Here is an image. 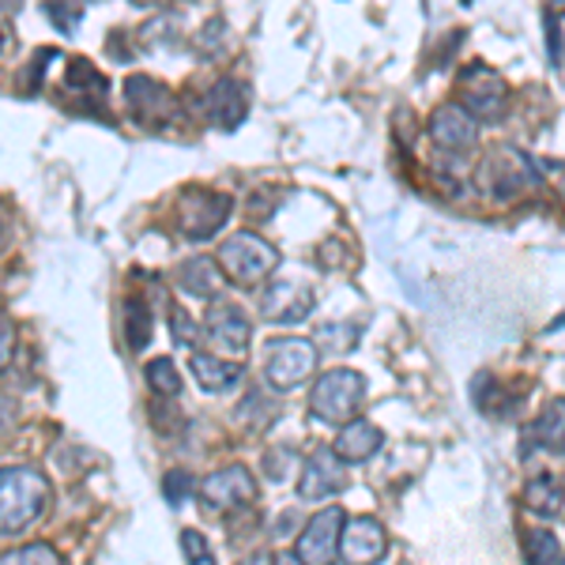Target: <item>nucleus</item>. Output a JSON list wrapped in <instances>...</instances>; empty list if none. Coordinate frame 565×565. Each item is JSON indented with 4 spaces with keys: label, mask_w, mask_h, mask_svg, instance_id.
<instances>
[{
    "label": "nucleus",
    "mask_w": 565,
    "mask_h": 565,
    "mask_svg": "<svg viewBox=\"0 0 565 565\" xmlns=\"http://www.w3.org/2000/svg\"><path fill=\"white\" fill-rule=\"evenodd\" d=\"M204 321H207L204 324L207 340H212V348L223 354V359H238V354H245V348H249V335H253V324L238 306L215 302L212 309H207Z\"/></svg>",
    "instance_id": "nucleus-10"
},
{
    "label": "nucleus",
    "mask_w": 565,
    "mask_h": 565,
    "mask_svg": "<svg viewBox=\"0 0 565 565\" xmlns=\"http://www.w3.org/2000/svg\"><path fill=\"white\" fill-rule=\"evenodd\" d=\"M463 106L471 109V117H482V121H498L505 114V87H501L494 72L471 68L463 76Z\"/></svg>",
    "instance_id": "nucleus-16"
},
{
    "label": "nucleus",
    "mask_w": 565,
    "mask_h": 565,
    "mask_svg": "<svg viewBox=\"0 0 565 565\" xmlns=\"http://www.w3.org/2000/svg\"><path fill=\"white\" fill-rule=\"evenodd\" d=\"M178 287L185 290V295L207 298V302H212V298L223 295L226 276H223V268H218V260H212V257H189L178 268Z\"/></svg>",
    "instance_id": "nucleus-18"
},
{
    "label": "nucleus",
    "mask_w": 565,
    "mask_h": 565,
    "mask_svg": "<svg viewBox=\"0 0 565 565\" xmlns=\"http://www.w3.org/2000/svg\"><path fill=\"white\" fill-rule=\"evenodd\" d=\"M174 340H178V343H185V348H193V343H196L193 317L181 313V309H174Z\"/></svg>",
    "instance_id": "nucleus-31"
},
{
    "label": "nucleus",
    "mask_w": 565,
    "mask_h": 565,
    "mask_svg": "<svg viewBox=\"0 0 565 565\" xmlns=\"http://www.w3.org/2000/svg\"><path fill=\"white\" fill-rule=\"evenodd\" d=\"M527 441L546 452H565V399H551L543 415L527 426Z\"/></svg>",
    "instance_id": "nucleus-20"
},
{
    "label": "nucleus",
    "mask_w": 565,
    "mask_h": 565,
    "mask_svg": "<svg viewBox=\"0 0 565 565\" xmlns=\"http://www.w3.org/2000/svg\"><path fill=\"white\" fill-rule=\"evenodd\" d=\"M125 103L143 129H167L178 117V98L162 79L151 76H129L125 79Z\"/></svg>",
    "instance_id": "nucleus-8"
},
{
    "label": "nucleus",
    "mask_w": 565,
    "mask_h": 565,
    "mask_svg": "<svg viewBox=\"0 0 565 565\" xmlns=\"http://www.w3.org/2000/svg\"><path fill=\"white\" fill-rule=\"evenodd\" d=\"M196 490H200V505H204V513H212V516L238 513V509L257 501V479H253L242 463L207 476Z\"/></svg>",
    "instance_id": "nucleus-5"
},
{
    "label": "nucleus",
    "mask_w": 565,
    "mask_h": 565,
    "mask_svg": "<svg viewBox=\"0 0 565 565\" xmlns=\"http://www.w3.org/2000/svg\"><path fill=\"white\" fill-rule=\"evenodd\" d=\"M189 370H193V377L200 381L204 392H231L245 377L238 359H223V354H204V351H196L189 359Z\"/></svg>",
    "instance_id": "nucleus-17"
},
{
    "label": "nucleus",
    "mask_w": 565,
    "mask_h": 565,
    "mask_svg": "<svg viewBox=\"0 0 565 565\" xmlns=\"http://www.w3.org/2000/svg\"><path fill=\"white\" fill-rule=\"evenodd\" d=\"M0 562H4V565H23V562H42V565H53V562H61V554L53 551L50 543H31V546H20V551L0 554Z\"/></svg>",
    "instance_id": "nucleus-26"
},
{
    "label": "nucleus",
    "mask_w": 565,
    "mask_h": 565,
    "mask_svg": "<svg viewBox=\"0 0 565 565\" xmlns=\"http://www.w3.org/2000/svg\"><path fill=\"white\" fill-rule=\"evenodd\" d=\"M125 340H129V351H143L151 343V309L140 298L125 302Z\"/></svg>",
    "instance_id": "nucleus-23"
},
{
    "label": "nucleus",
    "mask_w": 565,
    "mask_h": 565,
    "mask_svg": "<svg viewBox=\"0 0 565 565\" xmlns=\"http://www.w3.org/2000/svg\"><path fill=\"white\" fill-rule=\"evenodd\" d=\"M313 306H317L313 287H306L298 279H276L260 298V313L271 324H298L302 317L313 313Z\"/></svg>",
    "instance_id": "nucleus-11"
},
{
    "label": "nucleus",
    "mask_w": 565,
    "mask_h": 565,
    "mask_svg": "<svg viewBox=\"0 0 565 565\" xmlns=\"http://www.w3.org/2000/svg\"><path fill=\"white\" fill-rule=\"evenodd\" d=\"M215 260L223 268V276L238 282V287H260L279 268V253L264 238H257V234H234V238H226Z\"/></svg>",
    "instance_id": "nucleus-2"
},
{
    "label": "nucleus",
    "mask_w": 565,
    "mask_h": 565,
    "mask_svg": "<svg viewBox=\"0 0 565 565\" xmlns=\"http://www.w3.org/2000/svg\"><path fill=\"white\" fill-rule=\"evenodd\" d=\"M362 396H366V381L354 370H332L309 392V412L328 426H343L359 418Z\"/></svg>",
    "instance_id": "nucleus-3"
},
{
    "label": "nucleus",
    "mask_w": 565,
    "mask_h": 565,
    "mask_svg": "<svg viewBox=\"0 0 565 565\" xmlns=\"http://www.w3.org/2000/svg\"><path fill=\"white\" fill-rule=\"evenodd\" d=\"M65 90H68V95H79V106L90 109V106H95V103H90V95H95L98 103H106V90L109 87H106L103 72L90 65V61H72L68 72H65Z\"/></svg>",
    "instance_id": "nucleus-21"
},
{
    "label": "nucleus",
    "mask_w": 565,
    "mask_h": 565,
    "mask_svg": "<svg viewBox=\"0 0 565 565\" xmlns=\"http://www.w3.org/2000/svg\"><path fill=\"white\" fill-rule=\"evenodd\" d=\"M45 12H50V20L61 26L65 34L76 31L79 15H84V4L79 0H45Z\"/></svg>",
    "instance_id": "nucleus-27"
},
{
    "label": "nucleus",
    "mask_w": 565,
    "mask_h": 565,
    "mask_svg": "<svg viewBox=\"0 0 565 565\" xmlns=\"http://www.w3.org/2000/svg\"><path fill=\"white\" fill-rule=\"evenodd\" d=\"M535 185V167L521 151L501 148L479 167V189L494 200H513Z\"/></svg>",
    "instance_id": "nucleus-7"
},
{
    "label": "nucleus",
    "mask_w": 565,
    "mask_h": 565,
    "mask_svg": "<svg viewBox=\"0 0 565 565\" xmlns=\"http://www.w3.org/2000/svg\"><path fill=\"white\" fill-rule=\"evenodd\" d=\"M245 109H249V90H245L242 79H234V76L218 79V84L204 95L207 125H215V129H223V132L238 129L245 121Z\"/></svg>",
    "instance_id": "nucleus-13"
},
{
    "label": "nucleus",
    "mask_w": 565,
    "mask_h": 565,
    "mask_svg": "<svg viewBox=\"0 0 565 565\" xmlns=\"http://www.w3.org/2000/svg\"><path fill=\"white\" fill-rule=\"evenodd\" d=\"M181 554H185V562H196V565L215 562L212 546H207V540L200 532H181Z\"/></svg>",
    "instance_id": "nucleus-28"
},
{
    "label": "nucleus",
    "mask_w": 565,
    "mask_h": 565,
    "mask_svg": "<svg viewBox=\"0 0 565 565\" xmlns=\"http://www.w3.org/2000/svg\"><path fill=\"white\" fill-rule=\"evenodd\" d=\"M524 558L527 562H551V565H558L565 554H562V543L554 540L551 532H527L524 535Z\"/></svg>",
    "instance_id": "nucleus-25"
},
{
    "label": "nucleus",
    "mask_w": 565,
    "mask_h": 565,
    "mask_svg": "<svg viewBox=\"0 0 565 565\" xmlns=\"http://www.w3.org/2000/svg\"><path fill=\"white\" fill-rule=\"evenodd\" d=\"M4 45H8V34H4V26H0V53H4Z\"/></svg>",
    "instance_id": "nucleus-35"
},
{
    "label": "nucleus",
    "mask_w": 565,
    "mask_h": 565,
    "mask_svg": "<svg viewBox=\"0 0 565 565\" xmlns=\"http://www.w3.org/2000/svg\"><path fill=\"white\" fill-rule=\"evenodd\" d=\"M132 4H143V8H159V4H167V0H132Z\"/></svg>",
    "instance_id": "nucleus-34"
},
{
    "label": "nucleus",
    "mask_w": 565,
    "mask_h": 565,
    "mask_svg": "<svg viewBox=\"0 0 565 565\" xmlns=\"http://www.w3.org/2000/svg\"><path fill=\"white\" fill-rule=\"evenodd\" d=\"M162 494H167L170 505L189 501V494H193V476H189V471H170L167 482H162Z\"/></svg>",
    "instance_id": "nucleus-29"
},
{
    "label": "nucleus",
    "mask_w": 565,
    "mask_h": 565,
    "mask_svg": "<svg viewBox=\"0 0 565 565\" xmlns=\"http://www.w3.org/2000/svg\"><path fill=\"white\" fill-rule=\"evenodd\" d=\"M53 498L50 479L39 468L0 471V540H20L45 516Z\"/></svg>",
    "instance_id": "nucleus-1"
},
{
    "label": "nucleus",
    "mask_w": 565,
    "mask_h": 565,
    "mask_svg": "<svg viewBox=\"0 0 565 565\" xmlns=\"http://www.w3.org/2000/svg\"><path fill=\"white\" fill-rule=\"evenodd\" d=\"M317 370V348L298 335H282V340L268 343V359H264V377L276 392H290L302 381L313 377Z\"/></svg>",
    "instance_id": "nucleus-4"
},
{
    "label": "nucleus",
    "mask_w": 565,
    "mask_h": 565,
    "mask_svg": "<svg viewBox=\"0 0 565 565\" xmlns=\"http://www.w3.org/2000/svg\"><path fill=\"white\" fill-rule=\"evenodd\" d=\"M381 430L373 423H362V418H351V423H343V430L340 437H335V445H332V452L340 457L343 463H362V460H370L373 452L381 449Z\"/></svg>",
    "instance_id": "nucleus-19"
},
{
    "label": "nucleus",
    "mask_w": 565,
    "mask_h": 565,
    "mask_svg": "<svg viewBox=\"0 0 565 565\" xmlns=\"http://www.w3.org/2000/svg\"><path fill=\"white\" fill-rule=\"evenodd\" d=\"M430 140L441 151H452V154L471 151L476 148V117L460 106H441L430 117Z\"/></svg>",
    "instance_id": "nucleus-15"
},
{
    "label": "nucleus",
    "mask_w": 565,
    "mask_h": 565,
    "mask_svg": "<svg viewBox=\"0 0 565 565\" xmlns=\"http://www.w3.org/2000/svg\"><path fill=\"white\" fill-rule=\"evenodd\" d=\"M524 505L532 509V513H540V516H562L565 513V487H562V479H554V476H540V479H532L527 482V490H524Z\"/></svg>",
    "instance_id": "nucleus-22"
},
{
    "label": "nucleus",
    "mask_w": 565,
    "mask_h": 565,
    "mask_svg": "<svg viewBox=\"0 0 565 565\" xmlns=\"http://www.w3.org/2000/svg\"><path fill=\"white\" fill-rule=\"evenodd\" d=\"M23 8V0H0V15H15Z\"/></svg>",
    "instance_id": "nucleus-32"
},
{
    "label": "nucleus",
    "mask_w": 565,
    "mask_h": 565,
    "mask_svg": "<svg viewBox=\"0 0 565 565\" xmlns=\"http://www.w3.org/2000/svg\"><path fill=\"white\" fill-rule=\"evenodd\" d=\"M231 212H234L231 196L207 193V189H185L178 200V226L189 242H204L231 218Z\"/></svg>",
    "instance_id": "nucleus-6"
},
{
    "label": "nucleus",
    "mask_w": 565,
    "mask_h": 565,
    "mask_svg": "<svg viewBox=\"0 0 565 565\" xmlns=\"http://www.w3.org/2000/svg\"><path fill=\"white\" fill-rule=\"evenodd\" d=\"M4 242H8V218H0V249H4Z\"/></svg>",
    "instance_id": "nucleus-33"
},
{
    "label": "nucleus",
    "mask_w": 565,
    "mask_h": 565,
    "mask_svg": "<svg viewBox=\"0 0 565 565\" xmlns=\"http://www.w3.org/2000/svg\"><path fill=\"white\" fill-rule=\"evenodd\" d=\"M143 377H148V388L162 399H174L181 392V373L170 359H151L148 370H143Z\"/></svg>",
    "instance_id": "nucleus-24"
},
{
    "label": "nucleus",
    "mask_w": 565,
    "mask_h": 565,
    "mask_svg": "<svg viewBox=\"0 0 565 565\" xmlns=\"http://www.w3.org/2000/svg\"><path fill=\"white\" fill-rule=\"evenodd\" d=\"M343 509L340 505H328L317 516H309L306 532L298 535L295 543V558L309 562V565H324L340 554V532H343Z\"/></svg>",
    "instance_id": "nucleus-9"
},
{
    "label": "nucleus",
    "mask_w": 565,
    "mask_h": 565,
    "mask_svg": "<svg viewBox=\"0 0 565 565\" xmlns=\"http://www.w3.org/2000/svg\"><path fill=\"white\" fill-rule=\"evenodd\" d=\"M388 546V535L373 516H354L343 521L340 532V558L343 562H377Z\"/></svg>",
    "instance_id": "nucleus-14"
},
{
    "label": "nucleus",
    "mask_w": 565,
    "mask_h": 565,
    "mask_svg": "<svg viewBox=\"0 0 565 565\" xmlns=\"http://www.w3.org/2000/svg\"><path fill=\"white\" fill-rule=\"evenodd\" d=\"M12 351H15V324L0 313V373H4L8 362H12Z\"/></svg>",
    "instance_id": "nucleus-30"
},
{
    "label": "nucleus",
    "mask_w": 565,
    "mask_h": 565,
    "mask_svg": "<svg viewBox=\"0 0 565 565\" xmlns=\"http://www.w3.org/2000/svg\"><path fill=\"white\" fill-rule=\"evenodd\" d=\"M348 487V476H343V460L335 457L332 449H317L309 452L302 463V479H298V498L302 501H324Z\"/></svg>",
    "instance_id": "nucleus-12"
}]
</instances>
